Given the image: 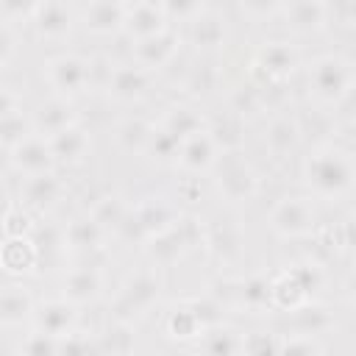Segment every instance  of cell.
<instances>
[{
    "label": "cell",
    "instance_id": "cell-4",
    "mask_svg": "<svg viewBox=\"0 0 356 356\" xmlns=\"http://www.w3.org/2000/svg\"><path fill=\"white\" fill-rule=\"evenodd\" d=\"M161 298V275L156 273V267H142L136 273H131L117 295L111 298V317L120 320H136L142 314H147Z\"/></svg>",
    "mask_w": 356,
    "mask_h": 356
},
{
    "label": "cell",
    "instance_id": "cell-9",
    "mask_svg": "<svg viewBox=\"0 0 356 356\" xmlns=\"http://www.w3.org/2000/svg\"><path fill=\"white\" fill-rule=\"evenodd\" d=\"M178 47H181V33L167 25L164 31H159V33H153V36L136 39L134 47H131V61L139 64L142 70L153 72V70L167 67V64L175 58Z\"/></svg>",
    "mask_w": 356,
    "mask_h": 356
},
{
    "label": "cell",
    "instance_id": "cell-50",
    "mask_svg": "<svg viewBox=\"0 0 356 356\" xmlns=\"http://www.w3.org/2000/svg\"><path fill=\"white\" fill-rule=\"evenodd\" d=\"M11 111H19V97H17V92H14V89L0 86V120H3V117H8Z\"/></svg>",
    "mask_w": 356,
    "mask_h": 356
},
{
    "label": "cell",
    "instance_id": "cell-43",
    "mask_svg": "<svg viewBox=\"0 0 356 356\" xmlns=\"http://www.w3.org/2000/svg\"><path fill=\"white\" fill-rule=\"evenodd\" d=\"M242 350H248V353L281 350V334H270V331H253V334H242Z\"/></svg>",
    "mask_w": 356,
    "mask_h": 356
},
{
    "label": "cell",
    "instance_id": "cell-23",
    "mask_svg": "<svg viewBox=\"0 0 356 356\" xmlns=\"http://www.w3.org/2000/svg\"><path fill=\"white\" fill-rule=\"evenodd\" d=\"M72 122H78V111H75L72 100L61 97V95L39 103V108L33 111V131H39L44 136H50V134H56Z\"/></svg>",
    "mask_w": 356,
    "mask_h": 356
},
{
    "label": "cell",
    "instance_id": "cell-40",
    "mask_svg": "<svg viewBox=\"0 0 356 356\" xmlns=\"http://www.w3.org/2000/svg\"><path fill=\"white\" fill-rule=\"evenodd\" d=\"M239 120H242V117H236V114L231 111L225 120H220V122H214V125H206L220 150L239 147Z\"/></svg>",
    "mask_w": 356,
    "mask_h": 356
},
{
    "label": "cell",
    "instance_id": "cell-7",
    "mask_svg": "<svg viewBox=\"0 0 356 356\" xmlns=\"http://www.w3.org/2000/svg\"><path fill=\"white\" fill-rule=\"evenodd\" d=\"M44 72H47V83L56 89V95L70 97V100L92 86V61L78 53L53 56L47 61Z\"/></svg>",
    "mask_w": 356,
    "mask_h": 356
},
{
    "label": "cell",
    "instance_id": "cell-44",
    "mask_svg": "<svg viewBox=\"0 0 356 356\" xmlns=\"http://www.w3.org/2000/svg\"><path fill=\"white\" fill-rule=\"evenodd\" d=\"M281 350H286V353H323V345H320V337L292 331L289 337L281 334Z\"/></svg>",
    "mask_w": 356,
    "mask_h": 356
},
{
    "label": "cell",
    "instance_id": "cell-39",
    "mask_svg": "<svg viewBox=\"0 0 356 356\" xmlns=\"http://www.w3.org/2000/svg\"><path fill=\"white\" fill-rule=\"evenodd\" d=\"M145 153H147L153 161H159V164H167V161H175V153H178V142H175L170 134H164L159 125H153V131H150V139H147V145H145Z\"/></svg>",
    "mask_w": 356,
    "mask_h": 356
},
{
    "label": "cell",
    "instance_id": "cell-32",
    "mask_svg": "<svg viewBox=\"0 0 356 356\" xmlns=\"http://www.w3.org/2000/svg\"><path fill=\"white\" fill-rule=\"evenodd\" d=\"M150 131H153V125L145 117H139V114L122 117L117 122V128H114V142L125 153H145V145L150 139Z\"/></svg>",
    "mask_w": 356,
    "mask_h": 356
},
{
    "label": "cell",
    "instance_id": "cell-15",
    "mask_svg": "<svg viewBox=\"0 0 356 356\" xmlns=\"http://www.w3.org/2000/svg\"><path fill=\"white\" fill-rule=\"evenodd\" d=\"M31 25L36 31L39 39H67L72 25H75V14L70 8L67 0H42L39 8L31 17Z\"/></svg>",
    "mask_w": 356,
    "mask_h": 356
},
{
    "label": "cell",
    "instance_id": "cell-6",
    "mask_svg": "<svg viewBox=\"0 0 356 356\" xmlns=\"http://www.w3.org/2000/svg\"><path fill=\"white\" fill-rule=\"evenodd\" d=\"M300 67V53L286 39L264 42L250 61V81L253 83H284Z\"/></svg>",
    "mask_w": 356,
    "mask_h": 356
},
{
    "label": "cell",
    "instance_id": "cell-30",
    "mask_svg": "<svg viewBox=\"0 0 356 356\" xmlns=\"http://www.w3.org/2000/svg\"><path fill=\"white\" fill-rule=\"evenodd\" d=\"M33 298L22 286H6L0 292V325H22L33 320Z\"/></svg>",
    "mask_w": 356,
    "mask_h": 356
},
{
    "label": "cell",
    "instance_id": "cell-38",
    "mask_svg": "<svg viewBox=\"0 0 356 356\" xmlns=\"http://www.w3.org/2000/svg\"><path fill=\"white\" fill-rule=\"evenodd\" d=\"M19 353H31V356H44V353H61V342L58 337L42 331V328H33L31 334H25L17 345Z\"/></svg>",
    "mask_w": 356,
    "mask_h": 356
},
{
    "label": "cell",
    "instance_id": "cell-13",
    "mask_svg": "<svg viewBox=\"0 0 356 356\" xmlns=\"http://www.w3.org/2000/svg\"><path fill=\"white\" fill-rule=\"evenodd\" d=\"M8 161L17 172L22 175H36V172H47L53 170L56 159L50 153V145H47V136L39 134V131H31L25 139H19L11 150H8Z\"/></svg>",
    "mask_w": 356,
    "mask_h": 356
},
{
    "label": "cell",
    "instance_id": "cell-27",
    "mask_svg": "<svg viewBox=\"0 0 356 356\" xmlns=\"http://www.w3.org/2000/svg\"><path fill=\"white\" fill-rule=\"evenodd\" d=\"M203 328H206V323H203V317L197 314L192 298L178 300V303L167 312V317H164V331H167V337H172V339H178V342L197 339V334H200Z\"/></svg>",
    "mask_w": 356,
    "mask_h": 356
},
{
    "label": "cell",
    "instance_id": "cell-26",
    "mask_svg": "<svg viewBox=\"0 0 356 356\" xmlns=\"http://www.w3.org/2000/svg\"><path fill=\"white\" fill-rule=\"evenodd\" d=\"M292 312V331H298V334H309V337H325L334 325H337V320H334V312L328 309V306H320V303H314V300H303V303H298L295 309H289Z\"/></svg>",
    "mask_w": 356,
    "mask_h": 356
},
{
    "label": "cell",
    "instance_id": "cell-45",
    "mask_svg": "<svg viewBox=\"0 0 356 356\" xmlns=\"http://www.w3.org/2000/svg\"><path fill=\"white\" fill-rule=\"evenodd\" d=\"M42 0H0V17L6 22H22L31 19Z\"/></svg>",
    "mask_w": 356,
    "mask_h": 356
},
{
    "label": "cell",
    "instance_id": "cell-16",
    "mask_svg": "<svg viewBox=\"0 0 356 356\" xmlns=\"http://www.w3.org/2000/svg\"><path fill=\"white\" fill-rule=\"evenodd\" d=\"M125 0H89V6L81 14V22L95 36H114L125 28Z\"/></svg>",
    "mask_w": 356,
    "mask_h": 356
},
{
    "label": "cell",
    "instance_id": "cell-37",
    "mask_svg": "<svg viewBox=\"0 0 356 356\" xmlns=\"http://www.w3.org/2000/svg\"><path fill=\"white\" fill-rule=\"evenodd\" d=\"M33 131V122L22 114V111H11L8 117L0 120V147L3 150H11L19 139H25L28 134Z\"/></svg>",
    "mask_w": 356,
    "mask_h": 356
},
{
    "label": "cell",
    "instance_id": "cell-22",
    "mask_svg": "<svg viewBox=\"0 0 356 356\" xmlns=\"http://www.w3.org/2000/svg\"><path fill=\"white\" fill-rule=\"evenodd\" d=\"M64 192V184L56 178L53 170L47 172H36V175H25V184H22V203L31 209V211H47L58 203Z\"/></svg>",
    "mask_w": 356,
    "mask_h": 356
},
{
    "label": "cell",
    "instance_id": "cell-46",
    "mask_svg": "<svg viewBox=\"0 0 356 356\" xmlns=\"http://www.w3.org/2000/svg\"><path fill=\"white\" fill-rule=\"evenodd\" d=\"M284 6H286V0H239V8L256 19L275 17L278 11H284Z\"/></svg>",
    "mask_w": 356,
    "mask_h": 356
},
{
    "label": "cell",
    "instance_id": "cell-29",
    "mask_svg": "<svg viewBox=\"0 0 356 356\" xmlns=\"http://www.w3.org/2000/svg\"><path fill=\"white\" fill-rule=\"evenodd\" d=\"M197 348L206 353H242V331H236L234 325L217 320L209 323L200 334H197Z\"/></svg>",
    "mask_w": 356,
    "mask_h": 356
},
{
    "label": "cell",
    "instance_id": "cell-49",
    "mask_svg": "<svg viewBox=\"0 0 356 356\" xmlns=\"http://www.w3.org/2000/svg\"><path fill=\"white\" fill-rule=\"evenodd\" d=\"M58 342H61V353H75V350H89V348H95V342H92L86 334H81L78 328H72L70 334L58 337Z\"/></svg>",
    "mask_w": 356,
    "mask_h": 356
},
{
    "label": "cell",
    "instance_id": "cell-31",
    "mask_svg": "<svg viewBox=\"0 0 356 356\" xmlns=\"http://www.w3.org/2000/svg\"><path fill=\"white\" fill-rule=\"evenodd\" d=\"M136 345V328L131 320H120V317H111V323L95 334V350H103V353H131Z\"/></svg>",
    "mask_w": 356,
    "mask_h": 356
},
{
    "label": "cell",
    "instance_id": "cell-2",
    "mask_svg": "<svg viewBox=\"0 0 356 356\" xmlns=\"http://www.w3.org/2000/svg\"><path fill=\"white\" fill-rule=\"evenodd\" d=\"M214 175V189L220 192V197L231 206L239 203H250L259 195L261 178L259 170L253 167V161L242 153V147H231V150H220L214 167L209 170Z\"/></svg>",
    "mask_w": 356,
    "mask_h": 356
},
{
    "label": "cell",
    "instance_id": "cell-20",
    "mask_svg": "<svg viewBox=\"0 0 356 356\" xmlns=\"http://www.w3.org/2000/svg\"><path fill=\"white\" fill-rule=\"evenodd\" d=\"M167 25H170V19L164 17V8L159 0H136L134 6H128L122 31L136 42V39H145V36L164 31Z\"/></svg>",
    "mask_w": 356,
    "mask_h": 356
},
{
    "label": "cell",
    "instance_id": "cell-35",
    "mask_svg": "<svg viewBox=\"0 0 356 356\" xmlns=\"http://www.w3.org/2000/svg\"><path fill=\"white\" fill-rule=\"evenodd\" d=\"M217 83H220V72L214 64H195L184 81V89L189 97H206L217 89Z\"/></svg>",
    "mask_w": 356,
    "mask_h": 356
},
{
    "label": "cell",
    "instance_id": "cell-14",
    "mask_svg": "<svg viewBox=\"0 0 356 356\" xmlns=\"http://www.w3.org/2000/svg\"><path fill=\"white\" fill-rule=\"evenodd\" d=\"M217 153H220V147H217L214 136L209 134V128H200L178 145L175 164L189 175H200V172H209L214 167Z\"/></svg>",
    "mask_w": 356,
    "mask_h": 356
},
{
    "label": "cell",
    "instance_id": "cell-3",
    "mask_svg": "<svg viewBox=\"0 0 356 356\" xmlns=\"http://www.w3.org/2000/svg\"><path fill=\"white\" fill-rule=\"evenodd\" d=\"M309 95L317 106L337 108L342 100L350 97L353 89V61L342 53H323L309 64Z\"/></svg>",
    "mask_w": 356,
    "mask_h": 356
},
{
    "label": "cell",
    "instance_id": "cell-25",
    "mask_svg": "<svg viewBox=\"0 0 356 356\" xmlns=\"http://www.w3.org/2000/svg\"><path fill=\"white\" fill-rule=\"evenodd\" d=\"M39 264V250L31 236H6L0 245V267L8 275H28Z\"/></svg>",
    "mask_w": 356,
    "mask_h": 356
},
{
    "label": "cell",
    "instance_id": "cell-24",
    "mask_svg": "<svg viewBox=\"0 0 356 356\" xmlns=\"http://www.w3.org/2000/svg\"><path fill=\"white\" fill-rule=\"evenodd\" d=\"M300 125H298V117L292 114H275L270 122H267V131H264V147L273 159H284L286 153H292L300 142Z\"/></svg>",
    "mask_w": 356,
    "mask_h": 356
},
{
    "label": "cell",
    "instance_id": "cell-51",
    "mask_svg": "<svg viewBox=\"0 0 356 356\" xmlns=\"http://www.w3.org/2000/svg\"><path fill=\"white\" fill-rule=\"evenodd\" d=\"M11 56H14V33L8 31V25H0V67H6Z\"/></svg>",
    "mask_w": 356,
    "mask_h": 356
},
{
    "label": "cell",
    "instance_id": "cell-5",
    "mask_svg": "<svg viewBox=\"0 0 356 356\" xmlns=\"http://www.w3.org/2000/svg\"><path fill=\"white\" fill-rule=\"evenodd\" d=\"M317 222H320L317 206L312 197H303V195L281 197L267 214L270 231L281 239H309L317 231Z\"/></svg>",
    "mask_w": 356,
    "mask_h": 356
},
{
    "label": "cell",
    "instance_id": "cell-19",
    "mask_svg": "<svg viewBox=\"0 0 356 356\" xmlns=\"http://www.w3.org/2000/svg\"><path fill=\"white\" fill-rule=\"evenodd\" d=\"M33 325L53 337H64L72 328H78V306L67 298L44 300L33 309Z\"/></svg>",
    "mask_w": 356,
    "mask_h": 356
},
{
    "label": "cell",
    "instance_id": "cell-18",
    "mask_svg": "<svg viewBox=\"0 0 356 356\" xmlns=\"http://www.w3.org/2000/svg\"><path fill=\"white\" fill-rule=\"evenodd\" d=\"M47 145H50V153H53L56 164H81L89 156L92 139H89V131L81 122H72V125L50 134Z\"/></svg>",
    "mask_w": 356,
    "mask_h": 356
},
{
    "label": "cell",
    "instance_id": "cell-48",
    "mask_svg": "<svg viewBox=\"0 0 356 356\" xmlns=\"http://www.w3.org/2000/svg\"><path fill=\"white\" fill-rule=\"evenodd\" d=\"M325 11H328V22H339V25L353 22V0H325Z\"/></svg>",
    "mask_w": 356,
    "mask_h": 356
},
{
    "label": "cell",
    "instance_id": "cell-47",
    "mask_svg": "<svg viewBox=\"0 0 356 356\" xmlns=\"http://www.w3.org/2000/svg\"><path fill=\"white\" fill-rule=\"evenodd\" d=\"M0 228H3L6 236H28L31 228H33V222H31V214H28V211H17V209H11Z\"/></svg>",
    "mask_w": 356,
    "mask_h": 356
},
{
    "label": "cell",
    "instance_id": "cell-21",
    "mask_svg": "<svg viewBox=\"0 0 356 356\" xmlns=\"http://www.w3.org/2000/svg\"><path fill=\"white\" fill-rule=\"evenodd\" d=\"M284 19L286 28L298 36H309L325 28L328 22V11H325V0H286L284 6Z\"/></svg>",
    "mask_w": 356,
    "mask_h": 356
},
{
    "label": "cell",
    "instance_id": "cell-52",
    "mask_svg": "<svg viewBox=\"0 0 356 356\" xmlns=\"http://www.w3.org/2000/svg\"><path fill=\"white\" fill-rule=\"evenodd\" d=\"M11 209H14V200H11V195L0 186V225H3V220L8 217V211H11Z\"/></svg>",
    "mask_w": 356,
    "mask_h": 356
},
{
    "label": "cell",
    "instance_id": "cell-36",
    "mask_svg": "<svg viewBox=\"0 0 356 356\" xmlns=\"http://www.w3.org/2000/svg\"><path fill=\"white\" fill-rule=\"evenodd\" d=\"M228 106L236 117H253L256 111H261V95H259V86L253 81L248 83H239L231 89L228 95Z\"/></svg>",
    "mask_w": 356,
    "mask_h": 356
},
{
    "label": "cell",
    "instance_id": "cell-42",
    "mask_svg": "<svg viewBox=\"0 0 356 356\" xmlns=\"http://www.w3.org/2000/svg\"><path fill=\"white\" fill-rule=\"evenodd\" d=\"M28 236H31V242L36 245L39 256H42V253H50V250H58V248H64V236H61V228H53V225H33Z\"/></svg>",
    "mask_w": 356,
    "mask_h": 356
},
{
    "label": "cell",
    "instance_id": "cell-28",
    "mask_svg": "<svg viewBox=\"0 0 356 356\" xmlns=\"http://www.w3.org/2000/svg\"><path fill=\"white\" fill-rule=\"evenodd\" d=\"M159 128H161L164 134H170V136L181 145L186 136H192L195 131L206 128V120H203V114H200L195 106H189V103H175V106H170V108L164 111Z\"/></svg>",
    "mask_w": 356,
    "mask_h": 356
},
{
    "label": "cell",
    "instance_id": "cell-33",
    "mask_svg": "<svg viewBox=\"0 0 356 356\" xmlns=\"http://www.w3.org/2000/svg\"><path fill=\"white\" fill-rule=\"evenodd\" d=\"M236 303H242L250 312H261L273 306V286L267 275H248L242 281H236Z\"/></svg>",
    "mask_w": 356,
    "mask_h": 356
},
{
    "label": "cell",
    "instance_id": "cell-11",
    "mask_svg": "<svg viewBox=\"0 0 356 356\" xmlns=\"http://www.w3.org/2000/svg\"><path fill=\"white\" fill-rule=\"evenodd\" d=\"M61 236H64V250L70 253H78V256H95L103 250L106 239H108V231L86 211V214H75L64 228H61Z\"/></svg>",
    "mask_w": 356,
    "mask_h": 356
},
{
    "label": "cell",
    "instance_id": "cell-10",
    "mask_svg": "<svg viewBox=\"0 0 356 356\" xmlns=\"http://www.w3.org/2000/svg\"><path fill=\"white\" fill-rule=\"evenodd\" d=\"M106 95L117 103H136L147 95L150 89V72L142 70L134 61H122V64H111L108 67V78H106Z\"/></svg>",
    "mask_w": 356,
    "mask_h": 356
},
{
    "label": "cell",
    "instance_id": "cell-41",
    "mask_svg": "<svg viewBox=\"0 0 356 356\" xmlns=\"http://www.w3.org/2000/svg\"><path fill=\"white\" fill-rule=\"evenodd\" d=\"M164 8V17L172 22H189L206 8V0H159Z\"/></svg>",
    "mask_w": 356,
    "mask_h": 356
},
{
    "label": "cell",
    "instance_id": "cell-34",
    "mask_svg": "<svg viewBox=\"0 0 356 356\" xmlns=\"http://www.w3.org/2000/svg\"><path fill=\"white\" fill-rule=\"evenodd\" d=\"M89 214H92V217L111 234V231H117L120 222L125 220V214H128V203H125L120 195H103V197L95 200V206L89 209Z\"/></svg>",
    "mask_w": 356,
    "mask_h": 356
},
{
    "label": "cell",
    "instance_id": "cell-1",
    "mask_svg": "<svg viewBox=\"0 0 356 356\" xmlns=\"http://www.w3.org/2000/svg\"><path fill=\"white\" fill-rule=\"evenodd\" d=\"M300 178L306 189L320 200H345L353 192V156L348 147H339L334 142L317 145L300 167Z\"/></svg>",
    "mask_w": 356,
    "mask_h": 356
},
{
    "label": "cell",
    "instance_id": "cell-8",
    "mask_svg": "<svg viewBox=\"0 0 356 356\" xmlns=\"http://www.w3.org/2000/svg\"><path fill=\"white\" fill-rule=\"evenodd\" d=\"M242 228L231 214H214L203 220V248L220 264H236L242 259Z\"/></svg>",
    "mask_w": 356,
    "mask_h": 356
},
{
    "label": "cell",
    "instance_id": "cell-17",
    "mask_svg": "<svg viewBox=\"0 0 356 356\" xmlns=\"http://www.w3.org/2000/svg\"><path fill=\"white\" fill-rule=\"evenodd\" d=\"M103 286H106V278H103V270L95 267V264H78L72 267L67 275H64V298L72 300L75 306H86V303H95L100 295H103Z\"/></svg>",
    "mask_w": 356,
    "mask_h": 356
},
{
    "label": "cell",
    "instance_id": "cell-12",
    "mask_svg": "<svg viewBox=\"0 0 356 356\" xmlns=\"http://www.w3.org/2000/svg\"><path fill=\"white\" fill-rule=\"evenodd\" d=\"M186 25H189V44L200 53H217L228 44V19L217 8H203Z\"/></svg>",
    "mask_w": 356,
    "mask_h": 356
}]
</instances>
